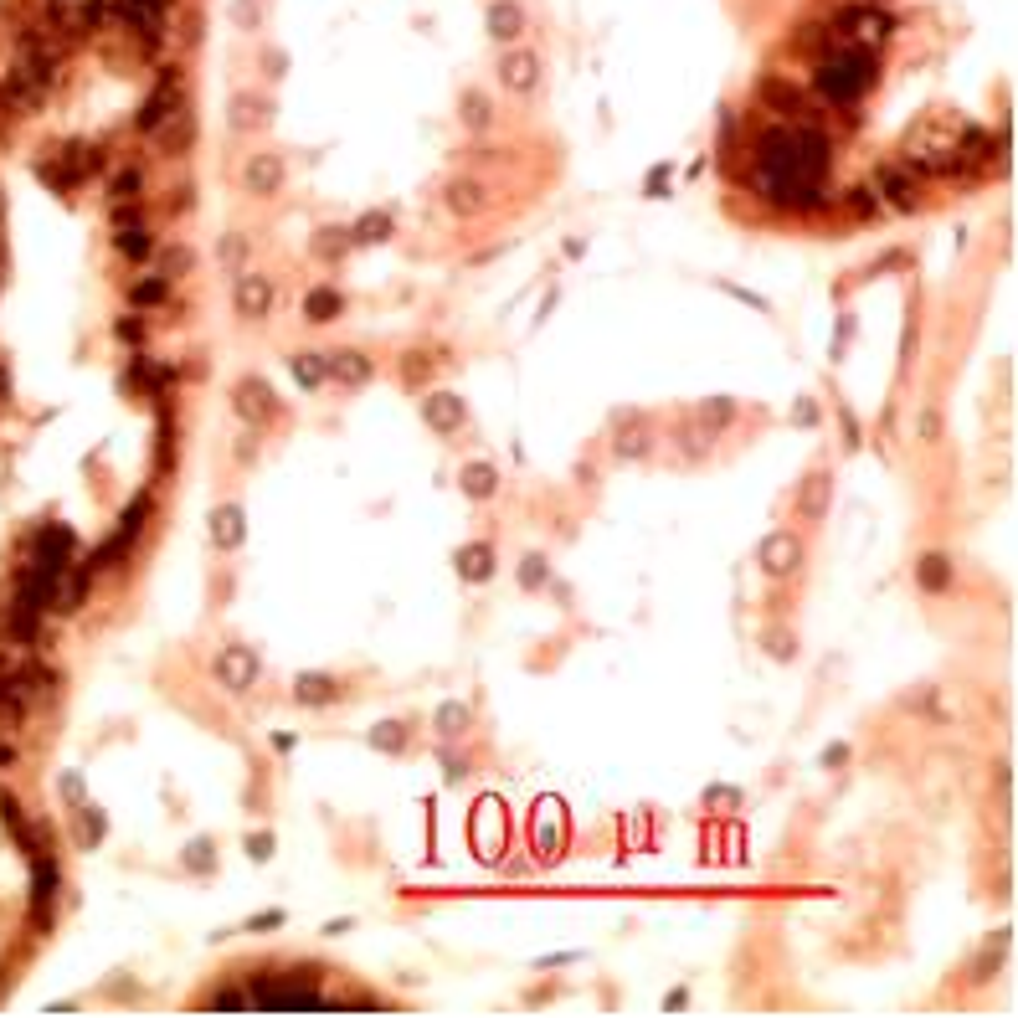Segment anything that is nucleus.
Instances as JSON below:
<instances>
[{
    "mask_svg": "<svg viewBox=\"0 0 1018 1018\" xmlns=\"http://www.w3.org/2000/svg\"><path fill=\"white\" fill-rule=\"evenodd\" d=\"M797 52H808L813 62H818V57H828V52H833V36H828V26H803V36H797Z\"/></svg>",
    "mask_w": 1018,
    "mask_h": 1018,
    "instance_id": "obj_38",
    "label": "nucleus"
},
{
    "mask_svg": "<svg viewBox=\"0 0 1018 1018\" xmlns=\"http://www.w3.org/2000/svg\"><path fill=\"white\" fill-rule=\"evenodd\" d=\"M283 926V911H263V916H252V931H278Z\"/></svg>",
    "mask_w": 1018,
    "mask_h": 1018,
    "instance_id": "obj_57",
    "label": "nucleus"
},
{
    "mask_svg": "<svg viewBox=\"0 0 1018 1018\" xmlns=\"http://www.w3.org/2000/svg\"><path fill=\"white\" fill-rule=\"evenodd\" d=\"M617 458H648V448H653V432H648V422L638 417V412H623L617 417Z\"/></svg>",
    "mask_w": 1018,
    "mask_h": 1018,
    "instance_id": "obj_16",
    "label": "nucleus"
},
{
    "mask_svg": "<svg viewBox=\"0 0 1018 1018\" xmlns=\"http://www.w3.org/2000/svg\"><path fill=\"white\" fill-rule=\"evenodd\" d=\"M247 854L258 859V864H263V859H273V833H252V839H247Z\"/></svg>",
    "mask_w": 1018,
    "mask_h": 1018,
    "instance_id": "obj_51",
    "label": "nucleus"
},
{
    "mask_svg": "<svg viewBox=\"0 0 1018 1018\" xmlns=\"http://www.w3.org/2000/svg\"><path fill=\"white\" fill-rule=\"evenodd\" d=\"M746 797L736 787H705V808H741Z\"/></svg>",
    "mask_w": 1018,
    "mask_h": 1018,
    "instance_id": "obj_46",
    "label": "nucleus"
},
{
    "mask_svg": "<svg viewBox=\"0 0 1018 1018\" xmlns=\"http://www.w3.org/2000/svg\"><path fill=\"white\" fill-rule=\"evenodd\" d=\"M355 242H350V227H319V237H314V252L319 258H345Z\"/></svg>",
    "mask_w": 1018,
    "mask_h": 1018,
    "instance_id": "obj_30",
    "label": "nucleus"
},
{
    "mask_svg": "<svg viewBox=\"0 0 1018 1018\" xmlns=\"http://www.w3.org/2000/svg\"><path fill=\"white\" fill-rule=\"evenodd\" d=\"M155 134H160V144H165V155H186V150H191V139H196V114H191L186 103H180Z\"/></svg>",
    "mask_w": 1018,
    "mask_h": 1018,
    "instance_id": "obj_17",
    "label": "nucleus"
},
{
    "mask_svg": "<svg viewBox=\"0 0 1018 1018\" xmlns=\"http://www.w3.org/2000/svg\"><path fill=\"white\" fill-rule=\"evenodd\" d=\"M139 309H150V304H165L170 299V278H144V283H134V294H129Z\"/></svg>",
    "mask_w": 1018,
    "mask_h": 1018,
    "instance_id": "obj_39",
    "label": "nucleus"
},
{
    "mask_svg": "<svg viewBox=\"0 0 1018 1018\" xmlns=\"http://www.w3.org/2000/svg\"><path fill=\"white\" fill-rule=\"evenodd\" d=\"M458 576H463V581H489V576H494V545H489V540L458 545Z\"/></svg>",
    "mask_w": 1018,
    "mask_h": 1018,
    "instance_id": "obj_18",
    "label": "nucleus"
},
{
    "mask_svg": "<svg viewBox=\"0 0 1018 1018\" xmlns=\"http://www.w3.org/2000/svg\"><path fill=\"white\" fill-rule=\"evenodd\" d=\"M47 6H62V0H47Z\"/></svg>",
    "mask_w": 1018,
    "mask_h": 1018,
    "instance_id": "obj_63",
    "label": "nucleus"
},
{
    "mask_svg": "<svg viewBox=\"0 0 1018 1018\" xmlns=\"http://www.w3.org/2000/svg\"><path fill=\"white\" fill-rule=\"evenodd\" d=\"M643 196H648V201L669 196V165H653V170L643 175Z\"/></svg>",
    "mask_w": 1018,
    "mask_h": 1018,
    "instance_id": "obj_44",
    "label": "nucleus"
},
{
    "mask_svg": "<svg viewBox=\"0 0 1018 1018\" xmlns=\"http://www.w3.org/2000/svg\"><path fill=\"white\" fill-rule=\"evenodd\" d=\"M463 417H468V412H463V402H458L453 391H432L427 402H422V422H427L432 432H458Z\"/></svg>",
    "mask_w": 1018,
    "mask_h": 1018,
    "instance_id": "obj_14",
    "label": "nucleus"
},
{
    "mask_svg": "<svg viewBox=\"0 0 1018 1018\" xmlns=\"http://www.w3.org/2000/svg\"><path fill=\"white\" fill-rule=\"evenodd\" d=\"M756 561L767 566V576H792L797 566H803V540H797V535H787V530H777V535H767V540H761Z\"/></svg>",
    "mask_w": 1018,
    "mask_h": 1018,
    "instance_id": "obj_6",
    "label": "nucleus"
},
{
    "mask_svg": "<svg viewBox=\"0 0 1018 1018\" xmlns=\"http://www.w3.org/2000/svg\"><path fill=\"white\" fill-rule=\"evenodd\" d=\"M324 376H335L340 386H366L376 376V366H371V355H360V350H335V355H324Z\"/></svg>",
    "mask_w": 1018,
    "mask_h": 1018,
    "instance_id": "obj_13",
    "label": "nucleus"
},
{
    "mask_svg": "<svg viewBox=\"0 0 1018 1018\" xmlns=\"http://www.w3.org/2000/svg\"><path fill=\"white\" fill-rule=\"evenodd\" d=\"M458 484H463L468 499H489L494 484H499V468H494V463H468L463 474H458Z\"/></svg>",
    "mask_w": 1018,
    "mask_h": 1018,
    "instance_id": "obj_25",
    "label": "nucleus"
},
{
    "mask_svg": "<svg viewBox=\"0 0 1018 1018\" xmlns=\"http://www.w3.org/2000/svg\"><path fill=\"white\" fill-rule=\"evenodd\" d=\"M11 761H16V751H11L6 741H0V767H11Z\"/></svg>",
    "mask_w": 1018,
    "mask_h": 1018,
    "instance_id": "obj_62",
    "label": "nucleus"
},
{
    "mask_svg": "<svg viewBox=\"0 0 1018 1018\" xmlns=\"http://www.w3.org/2000/svg\"><path fill=\"white\" fill-rule=\"evenodd\" d=\"M232 304H237L242 319H268V309H273V283H268L263 273H242L237 288H232Z\"/></svg>",
    "mask_w": 1018,
    "mask_h": 1018,
    "instance_id": "obj_9",
    "label": "nucleus"
},
{
    "mask_svg": "<svg viewBox=\"0 0 1018 1018\" xmlns=\"http://www.w3.org/2000/svg\"><path fill=\"white\" fill-rule=\"evenodd\" d=\"M474 849L484 859H494L504 849V808L494 803V797H484V803L474 808Z\"/></svg>",
    "mask_w": 1018,
    "mask_h": 1018,
    "instance_id": "obj_10",
    "label": "nucleus"
},
{
    "mask_svg": "<svg viewBox=\"0 0 1018 1018\" xmlns=\"http://www.w3.org/2000/svg\"><path fill=\"white\" fill-rule=\"evenodd\" d=\"M756 165H761V175H792V180H803V155H797V129H787V124L761 129V134H756ZM808 186H813V180H808Z\"/></svg>",
    "mask_w": 1018,
    "mask_h": 1018,
    "instance_id": "obj_2",
    "label": "nucleus"
},
{
    "mask_svg": "<svg viewBox=\"0 0 1018 1018\" xmlns=\"http://www.w3.org/2000/svg\"><path fill=\"white\" fill-rule=\"evenodd\" d=\"M875 196H890V206L911 211V206H916V180L905 175L900 165H885V170H880V191H875Z\"/></svg>",
    "mask_w": 1018,
    "mask_h": 1018,
    "instance_id": "obj_22",
    "label": "nucleus"
},
{
    "mask_svg": "<svg viewBox=\"0 0 1018 1018\" xmlns=\"http://www.w3.org/2000/svg\"><path fill=\"white\" fill-rule=\"evenodd\" d=\"M700 417H705L710 427H720V422H731V417H736V402H731V396H715V402L700 407Z\"/></svg>",
    "mask_w": 1018,
    "mask_h": 1018,
    "instance_id": "obj_43",
    "label": "nucleus"
},
{
    "mask_svg": "<svg viewBox=\"0 0 1018 1018\" xmlns=\"http://www.w3.org/2000/svg\"><path fill=\"white\" fill-rule=\"evenodd\" d=\"M443 772H448V782H458V777L468 772V761H463V756H448V751H443Z\"/></svg>",
    "mask_w": 1018,
    "mask_h": 1018,
    "instance_id": "obj_58",
    "label": "nucleus"
},
{
    "mask_svg": "<svg viewBox=\"0 0 1018 1018\" xmlns=\"http://www.w3.org/2000/svg\"><path fill=\"white\" fill-rule=\"evenodd\" d=\"M242 247H247L242 237H227L222 242V263H242Z\"/></svg>",
    "mask_w": 1018,
    "mask_h": 1018,
    "instance_id": "obj_60",
    "label": "nucleus"
},
{
    "mask_svg": "<svg viewBox=\"0 0 1018 1018\" xmlns=\"http://www.w3.org/2000/svg\"><path fill=\"white\" fill-rule=\"evenodd\" d=\"M232 407H237V417H247V422H268V417H278V396L268 391L263 376H247V381H237V391H232Z\"/></svg>",
    "mask_w": 1018,
    "mask_h": 1018,
    "instance_id": "obj_7",
    "label": "nucleus"
},
{
    "mask_svg": "<svg viewBox=\"0 0 1018 1018\" xmlns=\"http://www.w3.org/2000/svg\"><path fill=\"white\" fill-rule=\"evenodd\" d=\"M530 833H535V854H540L545 864H551V859H561V849H566V813H561V803H556V797H545V803L535 808Z\"/></svg>",
    "mask_w": 1018,
    "mask_h": 1018,
    "instance_id": "obj_5",
    "label": "nucleus"
},
{
    "mask_svg": "<svg viewBox=\"0 0 1018 1018\" xmlns=\"http://www.w3.org/2000/svg\"><path fill=\"white\" fill-rule=\"evenodd\" d=\"M242 540H247L242 504H216V509H211V545H216V551H237Z\"/></svg>",
    "mask_w": 1018,
    "mask_h": 1018,
    "instance_id": "obj_12",
    "label": "nucleus"
},
{
    "mask_svg": "<svg viewBox=\"0 0 1018 1018\" xmlns=\"http://www.w3.org/2000/svg\"><path fill=\"white\" fill-rule=\"evenodd\" d=\"M813 83H818V93L828 98V103H839V108H849V103H859V93L875 83V52L869 47H833L828 57H818V72H813Z\"/></svg>",
    "mask_w": 1018,
    "mask_h": 1018,
    "instance_id": "obj_1",
    "label": "nucleus"
},
{
    "mask_svg": "<svg viewBox=\"0 0 1018 1018\" xmlns=\"http://www.w3.org/2000/svg\"><path fill=\"white\" fill-rule=\"evenodd\" d=\"M258 124H268V98L237 93L232 98V129H258Z\"/></svg>",
    "mask_w": 1018,
    "mask_h": 1018,
    "instance_id": "obj_28",
    "label": "nucleus"
},
{
    "mask_svg": "<svg viewBox=\"0 0 1018 1018\" xmlns=\"http://www.w3.org/2000/svg\"><path fill=\"white\" fill-rule=\"evenodd\" d=\"M849 211H854V216H880L875 191H869V186H854V191H849Z\"/></svg>",
    "mask_w": 1018,
    "mask_h": 1018,
    "instance_id": "obj_45",
    "label": "nucleus"
},
{
    "mask_svg": "<svg viewBox=\"0 0 1018 1018\" xmlns=\"http://www.w3.org/2000/svg\"><path fill=\"white\" fill-rule=\"evenodd\" d=\"M114 242H119V252H124L129 263H144V258H150V247H155L144 227H119V237H114Z\"/></svg>",
    "mask_w": 1018,
    "mask_h": 1018,
    "instance_id": "obj_31",
    "label": "nucleus"
},
{
    "mask_svg": "<svg viewBox=\"0 0 1018 1018\" xmlns=\"http://www.w3.org/2000/svg\"><path fill=\"white\" fill-rule=\"evenodd\" d=\"M216 679H222V689H232V695H242V689H252L258 684V674H263V664H258V653L252 648H242V643H232V648H222L216 653Z\"/></svg>",
    "mask_w": 1018,
    "mask_h": 1018,
    "instance_id": "obj_4",
    "label": "nucleus"
},
{
    "mask_svg": "<svg viewBox=\"0 0 1018 1018\" xmlns=\"http://www.w3.org/2000/svg\"><path fill=\"white\" fill-rule=\"evenodd\" d=\"M191 252L186 247H175V252H165V278H180V273H191Z\"/></svg>",
    "mask_w": 1018,
    "mask_h": 1018,
    "instance_id": "obj_50",
    "label": "nucleus"
},
{
    "mask_svg": "<svg viewBox=\"0 0 1018 1018\" xmlns=\"http://www.w3.org/2000/svg\"><path fill=\"white\" fill-rule=\"evenodd\" d=\"M761 103L767 108H777V114H803V93H797L787 78H761Z\"/></svg>",
    "mask_w": 1018,
    "mask_h": 1018,
    "instance_id": "obj_23",
    "label": "nucleus"
},
{
    "mask_svg": "<svg viewBox=\"0 0 1018 1018\" xmlns=\"http://www.w3.org/2000/svg\"><path fill=\"white\" fill-rule=\"evenodd\" d=\"M792 422H797V427H813V422H818V407H813V402H797V407H792Z\"/></svg>",
    "mask_w": 1018,
    "mask_h": 1018,
    "instance_id": "obj_56",
    "label": "nucleus"
},
{
    "mask_svg": "<svg viewBox=\"0 0 1018 1018\" xmlns=\"http://www.w3.org/2000/svg\"><path fill=\"white\" fill-rule=\"evenodd\" d=\"M371 746H376V751H391V756H396V751H407V725L381 720L376 731H371Z\"/></svg>",
    "mask_w": 1018,
    "mask_h": 1018,
    "instance_id": "obj_36",
    "label": "nucleus"
},
{
    "mask_svg": "<svg viewBox=\"0 0 1018 1018\" xmlns=\"http://www.w3.org/2000/svg\"><path fill=\"white\" fill-rule=\"evenodd\" d=\"M340 309H345V299L335 294V288H309V299H304V319L309 324H330Z\"/></svg>",
    "mask_w": 1018,
    "mask_h": 1018,
    "instance_id": "obj_26",
    "label": "nucleus"
},
{
    "mask_svg": "<svg viewBox=\"0 0 1018 1018\" xmlns=\"http://www.w3.org/2000/svg\"><path fill=\"white\" fill-rule=\"evenodd\" d=\"M103 833H108L103 813H98V808H88V803H78V844H83V849H93V844H103Z\"/></svg>",
    "mask_w": 1018,
    "mask_h": 1018,
    "instance_id": "obj_32",
    "label": "nucleus"
},
{
    "mask_svg": "<svg viewBox=\"0 0 1018 1018\" xmlns=\"http://www.w3.org/2000/svg\"><path fill=\"white\" fill-rule=\"evenodd\" d=\"M114 335L129 340V345H139V340H144V324H139V319H119V324H114Z\"/></svg>",
    "mask_w": 1018,
    "mask_h": 1018,
    "instance_id": "obj_52",
    "label": "nucleus"
},
{
    "mask_svg": "<svg viewBox=\"0 0 1018 1018\" xmlns=\"http://www.w3.org/2000/svg\"><path fill=\"white\" fill-rule=\"evenodd\" d=\"M62 797L78 808V803H83V782H78V777H62Z\"/></svg>",
    "mask_w": 1018,
    "mask_h": 1018,
    "instance_id": "obj_59",
    "label": "nucleus"
},
{
    "mask_svg": "<svg viewBox=\"0 0 1018 1018\" xmlns=\"http://www.w3.org/2000/svg\"><path fill=\"white\" fill-rule=\"evenodd\" d=\"M448 211L479 216V211H489V191L479 186V180H448Z\"/></svg>",
    "mask_w": 1018,
    "mask_h": 1018,
    "instance_id": "obj_21",
    "label": "nucleus"
},
{
    "mask_svg": "<svg viewBox=\"0 0 1018 1018\" xmlns=\"http://www.w3.org/2000/svg\"><path fill=\"white\" fill-rule=\"evenodd\" d=\"M144 515H150V494H139V499H134V504L124 509V520H119V530H124L129 540H134V535H139V525H144Z\"/></svg>",
    "mask_w": 1018,
    "mask_h": 1018,
    "instance_id": "obj_41",
    "label": "nucleus"
},
{
    "mask_svg": "<svg viewBox=\"0 0 1018 1018\" xmlns=\"http://www.w3.org/2000/svg\"><path fill=\"white\" fill-rule=\"evenodd\" d=\"M180 864H186L191 875H206V869H216V844L211 839H191L186 854H180Z\"/></svg>",
    "mask_w": 1018,
    "mask_h": 1018,
    "instance_id": "obj_33",
    "label": "nucleus"
},
{
    "mask_svg": "<svg viewBox=\"0 0 1018 1018\" xmlns=\"http://www.w3.org/2000/svg\"><path fill=\"white\" fill-rule=\"evenodd\" d=\"M175 108H180V83H175V72H170V78H160V88L144 98V108H139V119H134V124H139L144 134H155V129L175 114Z\"/></svg>",
    "mask_w": 1018,
    "mask_h": 1018,
    "instance_id": "obj_11",
    "label": "nucleus"
},
{
    "mask_svg": "<svg viewBox=\"0 0 1018 1018\" xmlns=\"http://www.w3.org/2000/svg\"><path fill=\"white\" fill-rule=\"evenodd\" d=\"M489 36L494 42H520L525 36V11L515 6V0H494L489 6Z\"/></svg>",
    "mask_w": 1018,
    "mask_h": 1018,
    "instance_id": "obj_19",
    "label": "nucleus"
},
{
    "mask_svg": "<svg viewBox=\"0 0 1018 1018\" xmlns=\"http://www.w3.org/2000/svg\"><path fill=\"white\" fill-rule=\"evenodd\" d=\"M499 83L509 88V93H535V83H540V57L535 52H525V47H515V52H504L499 57Z\"/></svg>",
    "mask_w": 1018,
    "mask_h": 1018,
    "instance_id": "obj_8",
    "label": "nucleus"
},
{
    "mask_svg": "<svg viewBox=\"0 0 1018 1018\" xmlns=\"http://www.w3.org/2000/svg\"><path fill=\"white\" fill-rule=\"evenodd\" d=\"M844 761H849V746H828L823 751V767H844Z\"/></svg>",
    "mask_w": 1018,
    "mask_h": 1018,
    "instance_id": "obj_61",
    "label": "nucleus"
},
{
    "mask_svg": "<svg viewBox=\"0 0 1018 1018\" xmlns=\"http://www.w3.org/2000/svg\"><path fill=\"white\" fill-rule=\"evenodd\" d=\"M211 1008H247L252 1003V993H237V988H216L211 998H206Z\"/></svg>",
    "mask_w": 1018,
    "mask_h": 1018,
    "instance_id": "obj_48",
    "label": "nucleus"
},
{
    "mask_svg": "<svg viewBox=\"0 0 1018 1018\" xmlns=\"http://www.w3.org/2000/svg\"><path fill=\"white\" fill-rule=\"evenodd\" d=\"M288 371H294V381L304 391H314L324 381V355H294V360H288Z\"/></svg>",
    "mask_w": 1018,
    "mask_h": 1018,
    "instance_id": "obj_34",
    "label": "nucleus"
},
{
    "mask_svg": "<svg viewBox=\"0 0 1018 1018\" xmlns=\"http://www.w3.org/2000/svg\"><path fill=\"white\" fill-rule=\"evenodd\" d=\"M108 191H114V201H129V196L139 191V170H119V175H114V186H108Z\"/></svg>",
    "mask_w": 1018,
    "mask_h": 1018,
    "instance_id": "obj_49",
    "label": "nucleus"
},
{
    "mask_svg": "<svg viewBox=\"0 0 1018 1018\" xmlns=\"http://www.w3.org/2000/svg\"><path fill=\"white\" fill-rule=\"evenodd\" d=\"M833 26H839L854 47H880L895 31V21L880 6H844V11H833Z\"/></svg>",
    "mask_w": 1018,
    "mask_h": 1018,
    "instance_id": "obj_3",
    "label": "nucleus"
},
{
    "mask_svg": "<svg viewBox=\"0 0 1018 1018\" xmlns=\"http://www.w3.org/2000/svg\"><path fill=\"white\" fill-rule=\"evenodd\" d=\"M242 180H247L252 196H278V186H283V155H252Z\"/></svg>",
    "mask_w": 1018,
    "mask_h": 1018,
    "instance_id": "obj_15",
    "label": "nucleus"
},
{
    "mask_svg": "<svg viewBox=\"0 0 1018 1018\" xmlns=\"http://www.w3.org/2000/svg\"><path fill=\"white\" fill-rule=\"evenodd\" d=\"M916 432H921V438H926V443H936V438H941V417H936V412H921V422H916Z\"/></svg>",
    "mask_w": 1018,
    "mask_h": 1018,
    "instance_id": "obj_53",
    "label": "nucleus"
},
{
    "mask_svg": "<svg viewBox=\"0 0 1018 1018\" xmlns=\"http://www.w3.org/2000/svg\"><path fill=\"white\" fill-rule=\"evenodd\" d=\"M124 551H129V535L119 530V535H114V540H108V545H98V556H93V566H114V561H119Z\"/></svg>",
    "mask_w": 1018,
    "mask_h": 1018,
    "instance_id": "obj_47",
    "label": "nucleus"
},
{
    "mask_svg": "<svg viewBox=\"0 0 1018 1018\" xmlns=\"http://www.w3.org/2000/svg\"><path fill=\"white\" fill-rule=\"evenodd\" d=\"M489 119H494V114H489V98H484L479 88H468V93H463V124H468V129H489Z\"/></svg>",
    "mask_w": 1018,
    "mask_h": 1018,
    "instance_id": "obj_37",
    "label": "nucleus"
},
{
    "mask_svg": "<svg viewBox=\"0 0 1018 1018\" xmlns=\"http://www.w3.org/2000/svg\"><path fill=\"white\" fill-rule=\"evenodd\" d=\"M263 67H268V78H283V67H288V57H283L278 47H268V52H263Z\"/></svg>",
    "mask_w": 1018,
    "mask_h": 1018,
    "instance_id": "obj_55",
    "label": "nucleus"
},
{
    "mask_svg": "<svg viewBox=\"0 0 1018 1018\" xmlns=\"http://www.w3.org/2000/svg\"><path fill=\"white\" fill-rule=\"evenodd\" d=\"M545 576H551V566H545V556H525V561H520V587H525V592L545 587Z\"/></svg>",
    "mask_w": 1018,
    "mask_h": 1018,
    "instance_id": "obj_40",
    "label": "nucleus"
},
{
    "mask_svg": "<svg viewBox=\"0 0 1018 1018\" xmlns=\"http://www.w3.org/2000/svg\"><path fill=\"white\" fill-rule=\"evenodd\" d=\"M386 237H391V211H366V216L350 227V242H366V247H371V242H386Z\"/></svg>",
    "mask_w": 1018,
    "mask_h": 1018,
    "instance_id": "obj_29",
    "label": "nucleus"
},
{
    "mask_svg": "<svg viewBox=\"0 0 1018 1018\" xmlns=\"http://www.w3.org/2000/svg\"><path fill=\"white\" fill-rule=\"evenodd\" d=\"M916 581H921L926 592H947V587H952V561H947V556H936V551H931V556H921Z\"/></svg>",
    "mask_w": 1018,
    "mask_h": 1018,
    "instance_id": "obj_27",
    "label": "nucleus"
},
{
    "mask_svg": "<svg viewBox=\"0 0 1018 1018\" xmlns=\"http://www.w3.org/2000/svg\"><path fill=\"white\" fill-rule=\"evenodd\" d=\"M232 21H237L242 31H258V21H263V6H258V0H232Z\"/></svg>",
    "mask_w": 1018,
    "mask_h": 1018,
    "instance_id": "obj_42",
    "label": "nucleus"
},
{
    "mask_svg": "<svg viewBox=\"0 0 1018 1018\" xmlns=\"http://www.w3.org/2000/svg\"><path fill=\"white\" fill-rule=\"evenodd\" d=\"M468 725H474V710H468V705H453V700L438 705V731L443 736H463Z\"/></svg>",
    "mask_w": 1018,
    "mask_h": 1018,
    "instance_id": "obj_35",
    "label": "nucleus"
},
{
    "mask_svg": "<svg viewBox=\"0 0 1018 1018\" xmlns=\"http://www.w3.org/2000/svg\"><path fill=\"white\" fill-rule=\"evenodd\" d=\"M828 499H833V479H828V474H808L803 494H797V515H803V520H823V515H828Z\"/></svg>",
    "mask_w": 1018,
    "mask_h": 1018,
    "instance_id": "obj_20",
    "label": "nucleus"
},
{
    "mask_svg": "<svg viewBox=\"0 0 1018 1018\" xmlns=\"http://www.w3.org/2000/svg\"><path fill=\"white\" fill-rule=\"evenodd\" d=\"M767 648L777 653V659H792V653H797V648H792V633H767Z\"/></svg>",
    "mask_w": 1018,
    "mask_h": 1018,
    "instance_id": "obj_54",
    "label": "nucleus"
},
{
    "mask_svg": "<svg viewBox=\"0 0 1018 1018\" xmlns=\"http://www.w3.org/2000/svg\"><path fill=\"white\" fill-rule=\"evenodd\" d=\"M335 695H340V684L330 674H299L294 679V700L299 705H330Z\"/></svg>",
    "mask_w": 1018,
    "mask_h": 1018,
    "instance_id": "obj_24",
    "label": "nucleus"
}]
</instances>
